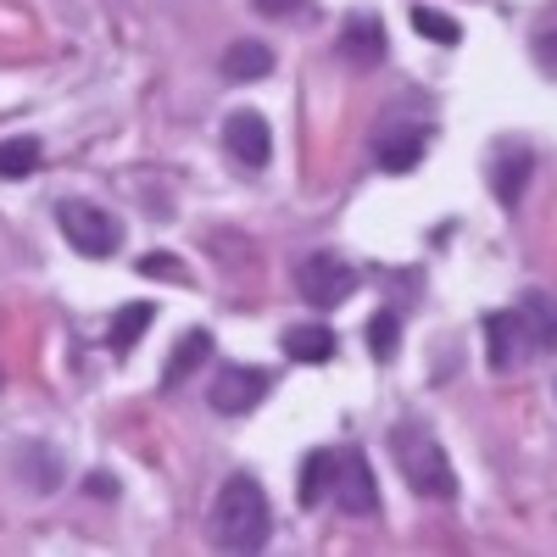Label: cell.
Segmentation results:
<instances>
[{
  "mask_svg": "<svg viewBox=\"0 0 557 557\" xmlns=\"http://www.w3.org/2000/svg\"><path fill=\"white\" fill-rule=\"evenodd\" d=\"M268 530H273L268 491H262L251 474L223 480V491H218V502H212V541H218L223 552H262V546H268Z\"/></svg>",
  "mask_w": 557,
  "mask_h": 557,
  "instance_id": "1",
  "label": "cell"
},
{
  "mask_svg": "<svg viewBox=\"0 0 557 557\" xmlns=\"http://www.w3.org/2000/svg\"><path fill=\"white\" fill-rule=\"evenodd\" d=\"M391 457H396V469L407 474V485H412L418 496H430V502H451V496H457V469H451V457L441 451V441H435L430 430L396 424Z\"/></svg>",
  "mask_w": 557,
  "mask_h": 557,
  "instance_id": "2",
  "label": "cell"
},
{
  "mask_svg": "<svg viewBox=\"0 0 557 557\" xmlns=\"http://www.w3.org/2000/svg\"><path fill=\"white\" fill-rule=\"evenodd\" d=\"M357 285H362V273H357L346 257H335V251H312V257H301V268H296V290H301V301H312V307H341V301L357 296Z\"/></svg>",
  "mask_w": 557,
  "mask_h": 557,
  "instance_id": "3",
  "label": "cell"
},
{
  "mask_svg": "<svg viewBox=\"0 0 557 557\" xmlns=\"http://www.w3.org/2000/svg\"><path fill=\"white\" fill-rule=\"evenodd\" d=\"M530 357H541V346H535V330H530L524 307L491 312L485 318V362H491V374H513V368H524Z\"/></svg>",
  "mask_w": 557,
  "mask_h": 557,
  "instance_id": "4",
  "label": "cell"
},
{
  "mask_svg": "<svg viewBox=\"0 0 557 557\" xmlns=\"http://www.w3.org/2000/svg\"><path fill=\"white\" fill-rule=\"evenodd\" d=\"M57 223H62V235L78 257H112L123 246V223L101 207H89V201H62Z\"/></svg>",
  "mask_w": 557,
  "mask_h": 557,
  "instance_id": "5",
  "label": "cell"
},
{
  "mask_svg": "<svg viewBox=\"0 0 557 557\" xmlns=\"http://www.w3.org/2000/svg\"><path fill=\"white\" fill-rule=\"evenodd\" d=\"M330 496H335L341 513H351V519L380 513V480H374V469H368V457H362V451H335Z\"/></svg>",
  "mask_w": 557,
  "mask_h": 557,
  "instance_id": "6",
  "label": "cell"
},
{
  "mask_svg": "<svg viewBox=\"0 0 557 557\" xmlns=\"http://www.w3.org/2000/svg\"><path fill=\"white\" fill-rule=\"evenodd\" d=\"M268 385H273V380L262 374V368H246V362H228V368H218V380H212L207 401H212V412H223V418H240V412L262 407Z\"/></svg>",
  "mask_w": 557,
  "mask_h": 557,
  "instance_id": "7",
  "label": "cell"
},
{
  "mask_svg": "<svg viewBox=\"0 0 557 557\" xmlns=\"http://www.w3.org/2000/svg\"><path fill=\"white\" fill-rule=\"evenodd\" d=\"M223 151L235 157L240 168H268V157H273L268 117L262 112H235V117L223 123Z\"/></svg>",
  "mask_w": 557,
  "mask_h": 557,
  "instance_id": "8",
  "label": "cell"
},
{
  "mask_svg": "<svg viewBox=\"0 0 557 557\" xmlns=\"http://www.w3.org/2000/svg\"><path fill=\"white\" fill-rule=\"evenodd\" d=\"M335 51H341V62H351V67H380V62H385V23H380L374 12H351L346 28L335 34Z\"/></svg>",
  "mask_w": 557,
  "mask_h": 557,
  "instance_id": "9",
  "label": "cell"
},
{
  "mask_svg": "<svg viewBox=\"0 0 557 557\" xmlns=\"http://www.w3.org/2000/svg\"><path fill=\"white\" fill-rule=\"evenodd\" d=\"M374 157H380L385 173H412L418 157H424V128H412V123H391V128H380Z\"/></svg>",
  "mask_w": 557,
  "mask_h": 557,
  "instance_id": "10",
  "label": "cell"
},
{
  "mask_svg": "<svg viewBox=\"0 0 557 557\" xmlns=\"http://www.w3.org/2000/svg\"><path fill=\"white\" fill-rule=\"evenodd\" d=\"M207 357H212V335L207 330H184L178 346H173V357H168V368H162V391H178Z\"/></svg>",
  "mask_w": 557,
  "mask_h": 557,
  "instance_id": "11",
  "label": "cell"
},
{
  "mask_svg": "<svg viewBox=\"0 0 557 557\" xmlns=\"http://www.w3.org/2000/svg\"><path fill=\"white\" fill-rule=\"evenodd\" d=\"M268 73H273V51H268V45H257V39H235L223 51V78L228 84H257Z\"/></svg>",
  "mask_w": 557,
  "mask_h": 557,
  "instance_id": "12",
  "label": "cell"
},
{
  "mask_svg": "<svg viewBox=\"0 0 557 557\" xmlns=\"http://www.w3.org/2000/svg\"><path fill=\"white\" fill-rule=\"evenodd\" d=\"M524 184H530V151H524V146H519V151H502L496 168H491V190H496V201H502L507 212L519 207Z\"/></svg>",
  "mask_w": 557,
  "mask_h": 557,
  "instance_id": "13",
  "label": "cell"
},
{
  "mask_svg": "<svg viewBox=\"0 0 557 557\" xmlns=\"http://www.w3.org/2000/svg\"><path fill=\"white\" fill-rule=\"evenodd\" d=\"M285 357L290 362H330L335 357V330H323V323H296V330H285Z\"/></svg>",
  "mask_w": 557,
  "mask_h": 557,
  "instance_id": "14",
  "label": "cell"
},
{
  "mask_svg": "<svg viewBox=\"0 0 557 557\" xmlns=\"http://www.w3.org/2000/svg\"><path fill=\"white\" fill-rule=\"evenodd\" d=\"M45 162L39 139L34 134H17V139H0V178H34Z\"/></svg>",
  "mask_w": 557,
  "mask_h": 557,
  "instance_id": "15",
  "label": "cell"
},
{
  "mask_svg": "<svg viewBox=\"0 0 557 557\" xmlns=\"http://www.w3.org/2000/svg\"><path fill=\"white\" fill-rule=\"evenodd\" d=\"M151 318H157V307H151V301H128V307L112 318V335H107V346H112L117 357H128V351H134V341L146 335V323H151Z\"/></svg>",
  "mask_w": 557,
  "mask_h": 557,
  "instance_id": "16",
  "label": "cell"
},
{
  "mask_svg": "<svg viewBox=\"0 0 557 557\" xmlns=\"http://www.w3.org/2000/svg\"><path fill=\"white\" fill-rule=\"evenodd\" d=\"M519 307H524L530 330H535V346L541 351H557V301L541 296V290H530V296H519Z\"/></svg>",
  "mask_w": 557,
  "mask_h": 557,
  "instance_id": "17",
  "label": "cell"
},
{
  "mask_svg": "<svg viewBox=\"0 0 557 557\" xmlns=\"http://www.w3.org/2000/svg\"><path fill=\"white\" fill-rule=\"evenodd\" d=\"M330 480H335V451H312L301 462V507H318L323 491H330Z\"/></svg>",
  "mask_w": 557,
  "mask_h": 557,
  "instance_id": "18",
  "label": "cell"
},
{
  "mask_svg": "<svg viewBox=\"0 0 557 557\" xmlns=\"http://www.w3.org/2000/svg\"><path fill=\"white\" fill-rule=\"evenodd\" d=\"M396 341H401V318L396 312H374V318H368V351H374V362H391Z\"/></svg>",
  "mask_w": 557,
  "mask_h": 557,
  "instance_id": "19",
  "label": "cell"
},
{
  "mask_svg": "<svg viewBox=\"0 0 557 557\" xmlns=\"http://www.w3.org/2000/svg\"><path fill=\"white\" fill-rule=\"evenodd\" d=\"M412 28L424 34V39H435V45H457V39H462L457 17H446V12H435V7H412Z\"/></svg>",
  "mask_w": 557,
  "mask_h": 557,
  "instance_id": "20",
  "label": "cell"
},
{
  "mask_svg": "<svg viewBox=\"0 0 557 557\" xmlns=\"http://www.w3.org/2000/svg\"><path fill=\"white\" fill-rule=\"evenodd\" d=\"M139 273H146V278H173V285H184V268L173 262V251H151V257H139Z\"/></svg>",
  "mask_w": 557,
  "mask_h": 557,
  "instance_id": "21",
  "label": "cell"
},
{
  "mask_svg": "<svg viewBox=\"0 0 557 557\" xmlns=\"http://www.w3.org/2000/svg\"><path fill=\"white\" fill-rule=\"evenodd\" d=\"M535 62H541V73H557V28L535 34Z\"/></svg>",
  "mask_w": 557,
  "mask_h": 557,
  "instance_id": "22",
  "label": "cell"
},
{
  "mask_svg": "<svg viewBox=\"0 0 557 557\" xmlns=\"http://www.w3.org/2000/svg\"><path fill=\"white\" fill-rule=\"evenodd\" d=\"M257 12L285 23V17H301V12H307V0H257Z\"/></svg>",
  "mask_w": 557,
  "mask_h": 557,
  "instance_id": "23",
  "label": "cell"
}]
</instances>
